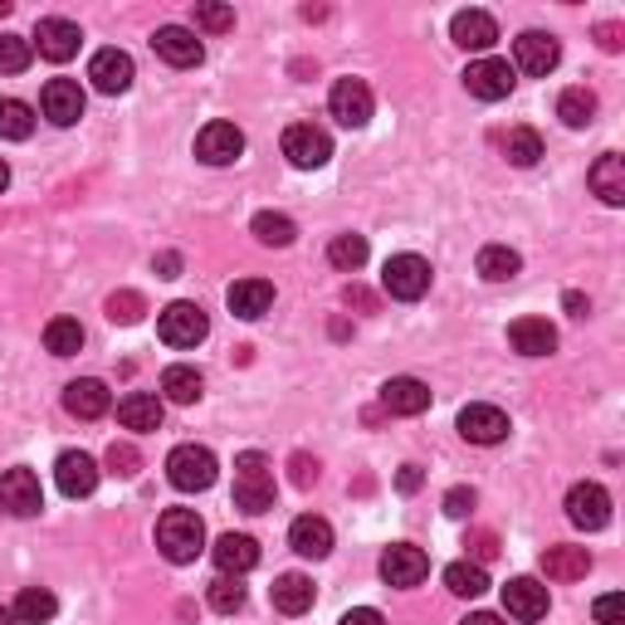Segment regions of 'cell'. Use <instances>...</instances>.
<instances>
[{"label":"cell","instance_id":"cell-29","mask_svg":"<svg viewBox=\"0 0 625 625\" xmlns=\"http://www.w3.org/2000/svg\"><path fill=\"white\" fill-rule=\"evenodd\" d=\"M269 596H274V611H283V616H303V611L317 601V586L303 572H283Z\"/></svg>","mask_w":625,"mask_h":625},{"label":"cell","instance_id":"cell-58","mask_svg":"<svg viewBox=\"0 0 625 625\" xmlns=\"http://www.w3.org/2000/svg\"><path fill=\"white\" fill-rule=\"evenodd\" d=\"M0 625H20V621H15V611H10V606H0Z\"/></svg>","mask_w":625,"mask_h":625},{"label":"cell","instance_id":"cell-57","mask_svg":"<svg viewBox=\"0 0 625 625\" xmlns=\"http://www.w3.org/2000/svg\"><path fill=\"white\" fill-rule=\"evenodd\" d=\"M347 303H357V309H371V293H362V289H347Z\"/></svg>","mask_w":625,"mask_h":625},{"label":"cell","instance_id":"cell-23","mask_svg":"<svg viewBox=\"0 0 625 625\" xmlns=\"http://www.w3.org/2000/svg\"><path fill=\"white\" fill-rule=\"evenodd\" d=\"M78 25L74 20H64V15H50V20H40V30H35V44H40V54L44 60H54V64H64V60H74L78 54Z\"/></svg>","mask_w":625,"mask_h":625},{"label":"cell","instance_id":"cell-41","mask_svg":"<svg viewBox=\"0 0 625 625\" xmlns=\"http://www.w3.org/2000/svg\"><path fill=\"white\" fill-rule=\"evenodd\" d=\"M504 157L514 166H538V157H542V138L532 128H514L504 138Z\"/></svg>","mask_w":625,"mask_h":625},{"label":"cell","instance_id":"cell-13","mask_svg":"<svg viewBox=\"0 0 625 625\" xmlns=\"http://www.w3.org/2000/svg\"><path fill=\"white\" fill-rule=\"evenodd\" d=\"M240 152H245V132L235 128V122H206V128H201L196 157L206 166H230V162H240Z\"/></svg>","mask_w":625,"mask_h":625},{"label":"cell","instance_id":"cell-24","mask_svg":"<svg viewBox=\"0 0 625 625\" xmlns=\"http://www.w3.org/2000/svg\"><path fill=\"white\" fill-rule=\"evenodd\" d=\"M381 406L391 416H420L430 411V386L420 377H391L381 386Z\"/></svg>","mask_w":625,"mask_h":625},{"label":"cell","instance_id":"cell-1","mask_svg":"<svg viewBox=\"0 0 625 625\" xmlns=\"http://www.w3.org/2000/svg\"><path fill=\"white\" fill-rule=\"evenodd\" d=\"M157 548L176 567L196 562V557L206 552V522H201V514H191V508H166V514L157 518Z\"/></svg>","mask_w":625,"mask_h":625},{"label":"cell","instance_id":"cell-6","mask_svg":"<svg viewBox=\"0 0 625 625\" xmlns=\"http://www.w3.org/2000/svg\"><path fill=\"white\" fill-rule=\"evenodd\" d=\"M283 157H289L299 172H317V166L333 157V138H327L323 128H313V122H293V128L283 132Z\"/></svg>","mask_w":625,"mask_h":625},{"label":"cell","instance_id":"cell-31","mask_svg":"<svg viewBox=\"0 0 625 625\" xmlns=\"http://www.w3.org/2000/svg\"><path fill=\"white\" fill-rule=\"evenodd\" d=\"M118 420L128 430H157V425H162V396H152V391L122 396V401H118Z\"/></svg>","mask_w":625,"mask_h":625},{"label":"cell","instance_id":"cell-18","mask_svg":"<svg viewBox=\"0 0 625 625\" xmlns=\"http://www.w3.org/2000/svg\"><path fill=\"white\" fill-rule=\"evenodd\" d=\"M64 411H69L74 420H98V416L112 411V396L98 377H78V381L64 386Z\"/></svg>","mask_w":625,"mask_h":625},{"label":"cell","instance_id":"cell-56","mask_svg":"<svg viewBox=\"0 0 625 625\" xmlns=\"http://www.w3.org/2000/svg\"><path fill=\"white\" fill-rule=\"evenodd\" d=\"M460 625H508V621H498V616H488V611H474V616H464Z\"/></svg>","mask_w":625,"mask_h":625},{"label":"cell","instance_id":"cell-35","mask_svg":"<svg viewBox=\"0 0 625 625\" xmlns=\"http://www.w3.org/2000/svg\"><path fill=\"white\" fill-rule=\"evenodd\" d=\"M557 118H562L567 128H586V122L596 118V94H591V88H562V98H557Z\"/></svg>","mask_w":625,"mask_h":625},{"label":"cell","instance_id":"cell-7","mask_svg":"<svg viewBox=\"0 0 625 625\" xmlns=\"http://www.w3.org/2000/svg\"><path fill=\"white\" fill-rule=\"evenodd\" d=\"M567 518L576 522V528H586V532H601L611 522V494L601 484H572L567 488Z\"/></svg>","mask_w":625,"mask_h":625},{"label":"cell","instance_id":"cell-8","mask_svg":"<svg viewBox=\"0 0 625 625\" xmlns=\"http://www.w3.org/2000/svg\"><path fill=\"white\" fill-rule=\"evenodd\" d=\"M0 508L15 514V518H35L44 508L40 474L35 470H6V474H0Z\"/></svg>","mask_w":625,"mask_h":625},{"label":"cell","instance_id":"cell-47","mask_svg":"<svg viewBox=\"0 0 625 625\" xmlns=\"http://www.w3.org/2000/svg\"><path fill=\"white\" fill-rule=\"evenodd\" d=\"M464 548H470V557H474V562H494V557H498V532H488V528H474L470 532V538H464Z\"/></svg>","mask_w":625,"mask_h":625},{"label":"cell","instance_id":"cell-4","mask_svg":"<svg viewBox=\"0 0 625 625\" xmlns=\"http://www.w3.org/2000/svg\"><path fill=\"white\" fill-rule=\"evenodd\" d=\"M381 289L391 293V299H401V303L425 299V289H430V265H425L420 255H391V259H386V269H381Z\"/></svg>","mask_w":625,"mask_h":625},{"label":"cell","instance_id":"cell-26","mask_svg":"<svg viewBox=\"0 0 625 625\" xmlns=\"http://www.w3.org/2000/svg\"><path fill=\"white\" fill-rule=\"evenodd\" d=\"M225 303H230L235 317H265L274 309V283L265 279H235L230 289H225Z\"/></svg>","mask_w":625,"mask_h":625},{"label":"cell","instance_id":"cell-40","mask_svg":"<svg viewBox=\"0 0 625 625\" xmlns=\"http://www.w3.org/2000/svg\"><path fill=\"white\" fill-rule=\"evenodd\" d=\"M327 265L357 274V269L367 265V240H362V235H337V240L327 245Z\"/></svg>","mask_w":625,"mask_h":625},{"label":"cell","instance_id":"cell-16","mask_svg":"<svg viewBox=\"0 0 625 625\" xmlns=\"http://www.w3.org/2000/svg\"><path fill=\"white\" fill-rule=\"evenodd\" d=\"M54 484L69 498H88L98 488V464L88 460L84 450H64L60 460H54Z\"/></svg>","mask_w":625,"mask_h":625},{"label":"cell","instance_id":"cell-28","mask_svg":"<svg viewBox=\"0 0 625 625\" xmlns=\"http://www.w3.org/2000/svg\"><path fill=\"white\" fill-rule=\"evenodd\" d=\"M542 572H548V582H582L591 572V552L572 548V542H557V548L542 552Z\"/></svg>","mask_w":625,"mask_h":625},{"label":"cell","instance_id":"cell-39","mask_svg":"<svg viewBox=\"0 0 625 625\" xmlns=\"http://www.w3.org/2000/svg\"><path fill=\"white\" fill-rule=\"evenodd\" d=\"M445 586L454 591V596H484L488 591V576L479 562H450L445 567Z\"/></svg>","mask_w":625,"mask_h":625},{"label":"cell","instance_id":"cell-43","mask_svg":"<svg viewBox=\"0 0 625 625\" xmlns=\"http://www.w3.org/2000/svg\"><path fill=\"white\" fill-rule=\"evenodd\" d=\"M206 601H211V611H220V616H235V611L245 606V586L235 582V576H215Z\"/></svg>","mask_w":625,"mask_h":625},{"label":"cell","instance_id":"cell-10","mask_svg":"<svg viewBox=\"0 0 625 625\" xmlns=\"http://www.w3.org/2000/svg\"><path fill=\"white\" fill-rule=\"evenodd\" d=\"M152 50H157V60H166L172 69H196V64L206 60V44H201L196 30H186V25H162L152 35Z\"/></svg>","mask_w":625,"mask_h":625},{"label":"cell","instance_id":"cell-46","mask_svg":"<svg viewBox=\"0 0 625 625\" xmlns=\"http://www.w3.org/2000/svg\"><path fill=\"white\" fill-rule=\"evenodd\" d=\"M138 464H142L138 445H128V440H112V445H108V470L118 474V479H132V474H138Z\"/></svg>","mask_w":625,"mask_h":625},{"label":"cell","instance_id":"cell-5","mask_svg":"<svg viewBox=\"0 0 625 625\" xmlns=\"http://www.w3.org/2000/svg\"><path fill=\"white\" fill-rule=\"evenodd\" d=\"M157 333H162L166 347H196V343H206L211 317L196 303H172V309H162V317H157Z\"/></svg>","mask_w":625,"mask_h":625},{"label":"cell","instance_id":"cell-45","mask_svg":"<svg viewBox=\"0 0 625 625\" xmlns=\"http://www.w3.org/2000/svg\"><path fill=\"white\" fill-rule=\"evenodd\" d=\"M196 25L211 30V35H225V30H235V10L215 6V0H201V6H196Z\"/></svg>","mask_w":625,"mask_h":625},{"label":"cell","instance_id":"cell-52","mask_svg":"<svg viewBox=\"0 0 625 625\" xmlns=\"http://www.w3.org/2000/svg\"><path fill=\"white\" fill-rule=\"evenodd\" d=\"M420 484H425V474H420V464H401V474H396V488H401V494H416Z\"/></svg>","mask_w":625,"mask_h":625},{"label":"cell","instance_id":"cell-14","mask_svg":"<svg viewBox=\"0 0 625 625\" xmlns=\"http://www.w3.org/2000/svg\"><path fill=\"white\" fill-rule=\"evenodd\" d=\"M40 108L54 128H74V122L84 118V88H78L74 78H50L40 94Z\"/></svg>","mask_w":625,"mask_h":625},{"label":"cell","instance_id":"cell-11","mask_svg":"<svg viewBox=\"0 0 625 625\" xmlns=\"http://www.w3.org/2000/svg\"><path fill=\"white\" fill-rule=\"evenodd\" d=\"M514 60H518L522 74L548 78L557 64H562V44H557L552 35H542V30H522V35L514 40Z\"/></svg>","mask_w":625,"mask_h":625},{"label":"cell","instance_id":"cell-12","mask_svg":"<svg viewBox=\"0 0 625 625\" xmlns=\"http://www.w3.org/2000/svg\"><path fill=\"white\" fill-rule=\"evenodd\" d=\"M327 108L343 128H367L371 122V88L362 78H337L333 94H327Z\"/></svg>","mask_w":625,"mask_h":625},{"label":"cell","instance_id":"cell-22","mask_svg":"<svg viewBox=\"0 0 625 625\" xmlns=\"http://www.w3.org/2000/svg\"><path fill=\"white\" fill-rule=\"evenodd\" d=\"M215 567H220V576H240V572H255L259 567V542L249 538V532H225V538H215Z\"/></svg>","mask_w":625,"mask_h":625},{"label":"cell","instance_id":"cell-37","mask_svg":"<svg viewBox=\"0 0 625 625\" xmlns=\"http://www.w3.org/2000/svg\"><path fill=\"white\" fill-rule=\"evenodd\" d=\"M35 132V108L20 104V98H0V138L25 142Z\"/></svg>","mask_w":625,"mask_h":625},{"label":"cell","instance_id":"cell-59","mask_svg":"<svg viewBox=\"0 0 625 625\" xmlns=\"http://www.w3.org/2000/svg\"><path fill=\"white\" fill-rule=\"evenodd\" d=\"M6 186H10V166L0 162V191H6Z\"/></svg>","mask_w":625,"mask_h":625},{"label":"cell","instance_id":"cell-49","mask_svg":"<svg viewBox=\"0 0 625 625\" xmlns=\"http://www.w3.org/2000/svg\"><path fill=\"white\" fill-rule=\"evenodd\" d=\"M289 470H293V484H299V488L317 484V460H309V454H293V460H289Z\"/></svg>","mask_w":625,"mask_h":625},{"label":"cell","instance_id":"cell-42","mask_svg":"<svg viewBox=\"0 0 625 625\" xmlns=\"http://www.w3.org/2000/svg\"><path fill=\"white\" fill-rule=\"evenodd\" d=\"M35 60V40L25 35H0V74H25Z\"/></svg>","mask_w":625,"mask_h":625},{"label":"cell","instance_id":"cell-36","mask_svg":"<svg viewBox=\"0 0 625 625\" xmlns=\"http://www.w3.org/2000/svg\"><path fill=\"white\" fill-rule=\"evenodd\" d=\"M44 347H50L54 357H74V352L84 347V323H78V317H50V327H44Z\"/></svg>","mask_w":625,"mask_h":625},{"label":"cell","instance_id":"cell-51","mask_svg":"<svg viewBox=\"0 0 625 625\" xmlns=\"http://www.w3.org/2000/svg\"><path fill=\"white\" fill-rule=\"evenodd\" d=\"M596 40H601V50H606V54H621V50H625V30L616 25V20L596 25Z\"/></svg>","mask_w":625,"mask_h":625},{"label":"cell","instance_id":"cell-20","mask_svg":"<svg viewBox=\"0 0 625 625\" xmlns=\"http://www.w3.org/2000/svg\"><path fill=\"white\" fill-rule=\"evenodd\" d=\"M504 611L514 621H538L548 616V586L538 582V576H514V582L504 586Z\"/></svg>","mask_w":625,"mask_h":625},{"label":"cell","instance_id":"cell-25","mask_svg":"<svg viewBox=\"0 0 625 625\" xmlns=\"http://www.w3.org/2000/svg\"><path fill=\"white\" fill-rule=\"evenodd\" d=\"M289 548L299 552V557H327L333 552V522L327 518H317V514H303V518H293V528H289Z\"/></svg>","mask_w":625,"mask_h":625},{"label":"cell","instance_id":"cell-34","mask_svg":"<svg viewBox=\"0 0 625 625\" xmlns=\"http://www.w3.org/2000/svg\"><path fill=\"white\" fill-rule=\"evenodd\" d=\"M518 269H522L518 249H508V245H484L479 249V279L508 283V279H518Z\"/></svg>","mask_w":625,"mask_h":625},{"label":"cell","instance_id":"cell-19","mask_svg":"<svg viewBox=\"0 0 625 625\" xmlns=\"http://www.w3.org/2000/svg\"><path fill=\"white\" fill-rule=\"evenodd\" d=\"M88 78H94L98 94H128L132 88V54L98 50L94 60H88Z\"/></svg>","mask_w":625,"mask_h":625},{"label":"cell","instance_id":"cell-38","mask_svg":"<svg viewBox=\"0 0 625 625\" xmlns=\"http://www.w3.org/2000/svg\"><path fill=\"white\" fill-rule=\"evenodd\" d=\"M249 230H255V240H259V245H274V249H283V245H293L299 225H293L289 215H279V211H259Z\"/></svg>","mask_w":625,"mask_h":625},{"label":"cell","instance_id":"cell-15","mask_svg":"<svg viewBox=\"0 0 625 625\" xmlns=\"http://www.w3.org/2000/svg\"><path fill=\"white\" fill-rule=\"evenodd\" d=\"M425 572H430V557L420 548H411V542H396V548L381 552L386 586H420V582H425Z\"/></svg>","mask_w":625,"mask_h":625},{"label":"cell","instance_id":"cell-60","mask_svg":"<svg viewBox=\"0 0 625 625\" xmlns=\"http://www.w3.org/2000/svg\"><path fill=\"white\" fill-rule=\"evenodd\" d=\"M0 15H10V0H0Z\"/></svg>","mask_w":625,"mask_h":625},{"label":"cell","instance_id":"cell-54","mask_svg":"<svg viewBox=\"0 0 625 625\" xmlns=\"http://www.w3.org/2000/svg\"><path fill=\"white\" fill-rule=\"evenodd\" d=\"M157 274H162V279H176V274H181V255H172V249H166V255H157Z\"/></svg>","mask_w":625,"mask_h":625},{"label":"cell","instance_id":"cell-3","mask_svg":"<svg viewBox=\"0 0 625 625\" xmlns=\"http://www.w3.org/2000/svg\"><path fill=\"white\" fill-rule=\"evenodd\" d=\"M215 454L206 445H176L172 454H166V479H172L181 494H201V488L215 484Z\"/></svg>","mask_w":625,"mask_h":625},{"label":"cell","instance_id":"cell-2","mask_svg":"<svg viewBox=\"0 0 625 625\" xmlns=\"http://www.w3.org/2000/svg\"><path fill=\"white\" fill-rule=\"evenodd\" d=\"M235 504H240L245 514L274 508V464L259 450H245L240 460H235Z\"/></svg>","mask_w":625,"mask_h":625},{"label":"cell","instance_id":"cell-50","mask_svg":"<svg viewBox=\"0 0 625 625\" xmlns=\"http://www.w3.org/2000/svg\"><path fill=\"white\" fill-rule=\"evenodd\" d=\"M621 611H625V601H621V596H601L596 606H591V616H596L601 625H621Z\"/></svg>","mask_w":625,"mask_h":625},{"label":"cell","instance_id":"cell-21","mask_svg":"<svg viewBox=\"0 0 625 625\" xmlns=\"http://www.w3.org/2000/svg\"><path fill=\"white\" fill-rule=\"evenodd\" d=\"M450 35H454L460 50L484 54V50H494V44H498V25H494L488 10H460V15L450 20Z\"/></svg>","mask_w":625,"mask_h":625},{"label":"cell","instance_id":"cell-30","mask_svg":"<svg viewBox=\"0 0 625 625\" xmlns=\"http://www.w3.org/2000/svg\"><path fill=\"white\" fill-rule=\"evenodd\" d=\"M591 191H596L606 206H625V157L606 152L596 166H591Z\"/></svg>","mask_w":625,"mask_h":625},{"label":"cell","instance_id":"cell-32","mask_svg":"<svg viewBox=\"0 0 625 625\" xmlns=\"http://www.w3.org/2000/svg\"><path fill=\"white\" fill-rule=\"evenodd\" d=\"M201 391H206V381H201V371L196 367H166L162 371V396L166 401H176V406H191V401H201Z\"/></svg>","mask_w":625,"mask_h":625},{"label":"cell","instance_id":"cell-55","mask_svg":"<svg viewBox=\"0 0 625 625\" xmlns=\"http://www.w3.org/2000/svg\"><path fill=\"white\" fill-rule=\"evenodd\" d=\"M562 303H567V313H572V317H586V313H591V299H586V293H576V289L567 293Z\"/></svg>","mask_w":625,"mask_h":625},{"label":"cell","instance_id":"cell-48","mask_svg":"<svg viewBox=\"0 0 625 625\" xmlns=\"http://www.w3.org/2000/svg\"><path fill=\"white\" fill-rule=\"evenodd\" d=\"M470 508H474V488H450L445 494V514L450 518H470Z\"/></svg>","mask_w":625,"mask_h":625},{"label":"cell","instance_id":"cell-33","mask_svg":"<svg viewBox=\"0 0 625 625\" xmlns=\"http://www.w3.org/2000/svg\"><path fill=\"white\" fill-rule=\"evenodd\" d=\"M15 621L20 625H44V621H54V611H60V601H54V591H44V586H25L15 596Z\"/></svg>","mask_w":625,"mask_h":625},{"label":"cell","instance_id":"cell-9","mask_svg":"<svg viewBox=\"0 0 625 625\" xmlns=\"http://www.w3.org/2000/svg\"><path fill=\"white\" fill-rule=\"evenodd\" d=\"M514 64L508 60H474L470 69H464V88H470L474 98H484V104H498V98L514 94Z\"/></svg>","mask_w":625,"mask_h":625},{"label":"cell","instance_id":"cell-44","mask_svg":"<svg viewBox=\"0 0 625 625\" xmlns=\"http://www.w3.org/2000/svg\"><path fill=\"white\" fill-rule=\"evenodd\" d=\"M142 313H147V299L138 289H122V293H112V299H108V317H112V323H122V327L142 323Z\"/></svg>","mask_w":625,"mask_h":625},{"label":"cell","instance_id":"cell-17","mask_svg":"<svg viewBox=\"0 0 625 625\" xmlns=\"http://www.w3.org/2000/svg\"><path fill=\"white\" fill-rule=\"evenodd\" d=\"M460 435L470 440V445H498V440H508V416L498 411V406H464L460 411Z\"/></svg>","mask_w":625,"mask_h":625},{"label":"cell","instance_id":"cell-27","mask_svg":"<svg viewBox=\"0 0 625 625\" xmlns=\"http://www.w3.org/2000/svg\"><path fill=\"white\" fill-rule=\"evenodd\" d=\"M508 343H514V352H522V357H552L557 327L548 317H518V323L508 327Z\"/></svg>","mask_w":625,"mask_h":625},{"label":"cell","instance_id":"cell-53","mask_svg":"<svg viewBox=\"0 0 625 625\" xmlns=\"http://www.w3.org/2000/svg\"><path fill=\"white\" fill-rule=\"evenodd\" d=\"M337 625H386V621H381V611H371V606H357V611H347V616L337 621Z\"/></svg>","mask_w":625,"mask_h":625}]
</instances>
